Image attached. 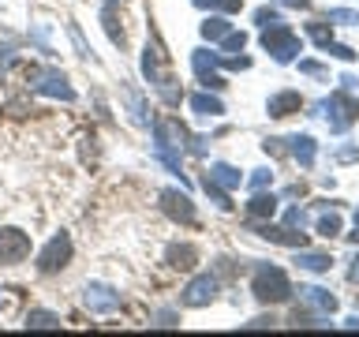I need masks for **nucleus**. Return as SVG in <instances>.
Listing matches in <instances>:
<instances>
[{"label": "nucleus", "instance_id": "0eeeda50", "mask_svg": "<svg viewBox=\"0 0 359 337\" xmlns=\"http://www.w3.org/2000/svg\"><path fill=\"white\" fill-rule=\"evenodd\" d=\"M198 263V251L191 244H172L168 247V266H176V270H191Z\"/></svg>", "mask_w": 359, "mask_h": 337}, {"label": "nucleus", "instance_id": "ddd939ff", "mask_svg": "<svg viewBox=\"0 0 359 337\" xmlns=\"http://www.w3.org/2000/svg\"><path fill=\"white\" fill-rule=\"evenodd\" d=\"M352 277H355V281H359V266H355V274H352Z\"/></svg>", "mask_w": 359, "mask_h": 337}, {"label": "nucleus", "instance_id": "f03ea898", "mask_svg": "<svg viewBox=\"0 0 359 337\" xmlns=\"http://www.w3.org/2000/svg\"><path fill=\"white\" fill-rule=\"evenodd\" d=\"M67 258H72V240H67V236L60 232V236H53L49 247L41 251L38 270H41V274H56V270H64V266H67Z\"/></svg>", "mask_w": 359, "mask_h": 337}, {"label": "nucleus", "instance_id": "39448f33", "mask_svg": "<svg viewBox=\"0 0 359 337\" xmlns=\"http://www.w3.org/2000/svg\"><path fill=\"white\" fill-rule=\"evenodd\" d=\"M86 308L90 311H112V308H120V296L105 285H90L86 289Z\"/></svg>", "mask_w": 359, "mask_h": 337}, {"label": "nucleus", "instance_id": "7ed1b4c3", "mask_svg": "<svg viewBox=\"0 0 359 337\" xmlns=\"http://www.w3.org/2000/svg\"><path fill=\"white\" fill-rule=\"evenodd\" d=\"M255 296H258V300H269V303L285 300V296H288L285 274H280V270H258V277H255Z\"/></svg>", "mask_w": 359, "mask_h": 337}, {"label": "nucleus", "instance_id": "f8f14e48", "mask_svg": "<svg viewBox=\"0 0 359 337\" xmlns=\"http://www.w3.org/2000/svg\"><path fill=\"white\" fill-rule=\"evenodd\" d=\"M251 213H273V199H262V195H258V199L251 202Z\"/></svg>", "mask_w": 359, "mask_h": 337}, {"label": "nucleus", "instance_id": "9d476101", "mask_svg": "<svg viewBox=\"0 0 359 337\" xmlns=\"http://www.w3.org/2000/svg\"><path fill=\"white\" fill-rule=\"evenodd\" d=\"M213 180H221V184H229V187H232V184H240V176H236L229 165H217V168H213Z\"/></svg>", "mask_w": 359, "mask_h": 337}, {"label": "nucleus", "instance_id": "f257e3e1", "mask_svg": "<svg viewBox=\"0 0 359 337\" xmlns=\"http://www.w3.org/2000/svg\"><path fill=\"white\" fill-rule=\"evenodd\" d=\"M30 255V236L22 229H0V263L15 266Z\"/></svg>", "mask_w": 359, "mask_h": 337}, {"label": "nucleus", "instance_id": "20e7f679", "mask_svg": "<svg viewBox=\"0 0 359 337\" xmlns=\"http://www.w3.org/2000/svg\"><path fill=\"white\" fill-rule=\"evenodd\" d=\"M213 292H217V281H213V277H195L184 289V303H187V308H202V303L213 300Z\"/></svg>", "mask_w": 359, "mask_h": 337}, {"label": "nucleus", "instance_id": "9b49d317", "mask_svg": "<svg viewBox=\"0 0 359 337\" xmlns=\"http://www.w3.org/2000/svg\"><path fill=\"white\" fill-rule=\"evenodd\" d=\"M224 30H229V27H224V22H221V19H210V22H206V27H202V34H206V38H221V34H224Z\"/></svg>", "mask_w": 359, "mask_h": 337}, {"label": "nucleus", "instance_id": "6e6552de", "mask_svg": "<svg viewBox=\"0 0 359 337\" xmlns=\"http://www.w3.org/2000/svg\"><path fill=\"white\" fill-rule=\"evenodd\" d=\"M191 105H195V112H202V117H217V112H221V105H217V101H213V98H191Z\"/></svg>", "mask_w": 359, "mask_h": 337}, {"label": "nucleus", "instance_id": "423d86ee", "mask_svg": "<svg viewBox=\"0 0 359 337\" xmlns=\"http://www.w3.org/2000/svg\"><path fill=\"white\" fill-rule=\"evenodd\" d=\"M161 202H165V210L172 213V218H180V221H195V206H191L187 195H180V191H165Z\"/></svg>", "mask_w": 359, "mask_h": 337}, {"label": "nucleus", "instance_id": "1a4fd4ad", "mask_svg": "<svg viewBox=\"0 0 359 337\" xmlns=\"http://www.w3.org/2000/svg\"><path fill=\"white\" fill-rule=\"evenodd\" d=\"M27 326H38V330H45V326H60V322H56V315H49V311H34L30 319H27Z\"/></svg>", "mask_w": 359, "mask_h": 337}]
</instances>
